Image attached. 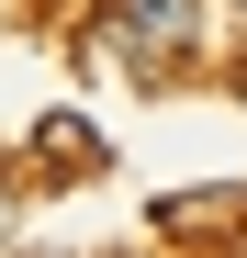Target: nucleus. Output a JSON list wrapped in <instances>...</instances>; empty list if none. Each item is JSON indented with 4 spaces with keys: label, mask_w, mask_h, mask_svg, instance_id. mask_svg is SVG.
<instances>
[{
    "label": "nucleus",
    "mask_w": 247,
    "mask_h": 258,
    "mask_svg": "<svg viewBox=\"0 0 247 258\" xmlns=\"http://www.w3.org/2000/svg\"><path fill=\"white\" fill-rule=\"evenodd\" d=\"M101 34H112L135 68H180L191 34H202V0H101Z\"/></svg>",
    "instance_id": "f257e3e1"
},
{
    "label": "nucleus",
    "mask_w": 247,
    "mask_h": 258,
    "mask_svg": "<svg viewBox=\"0 0 247 258\" xmlns=\"http://www.w3.org/2000/svg\"><path fill=\"white\" fill-rule=\"evenodd\" d=\"M236 12H247V0H236Z\"/></svg>",
    "instance_id": "f03ea898"
}]
</instances>
